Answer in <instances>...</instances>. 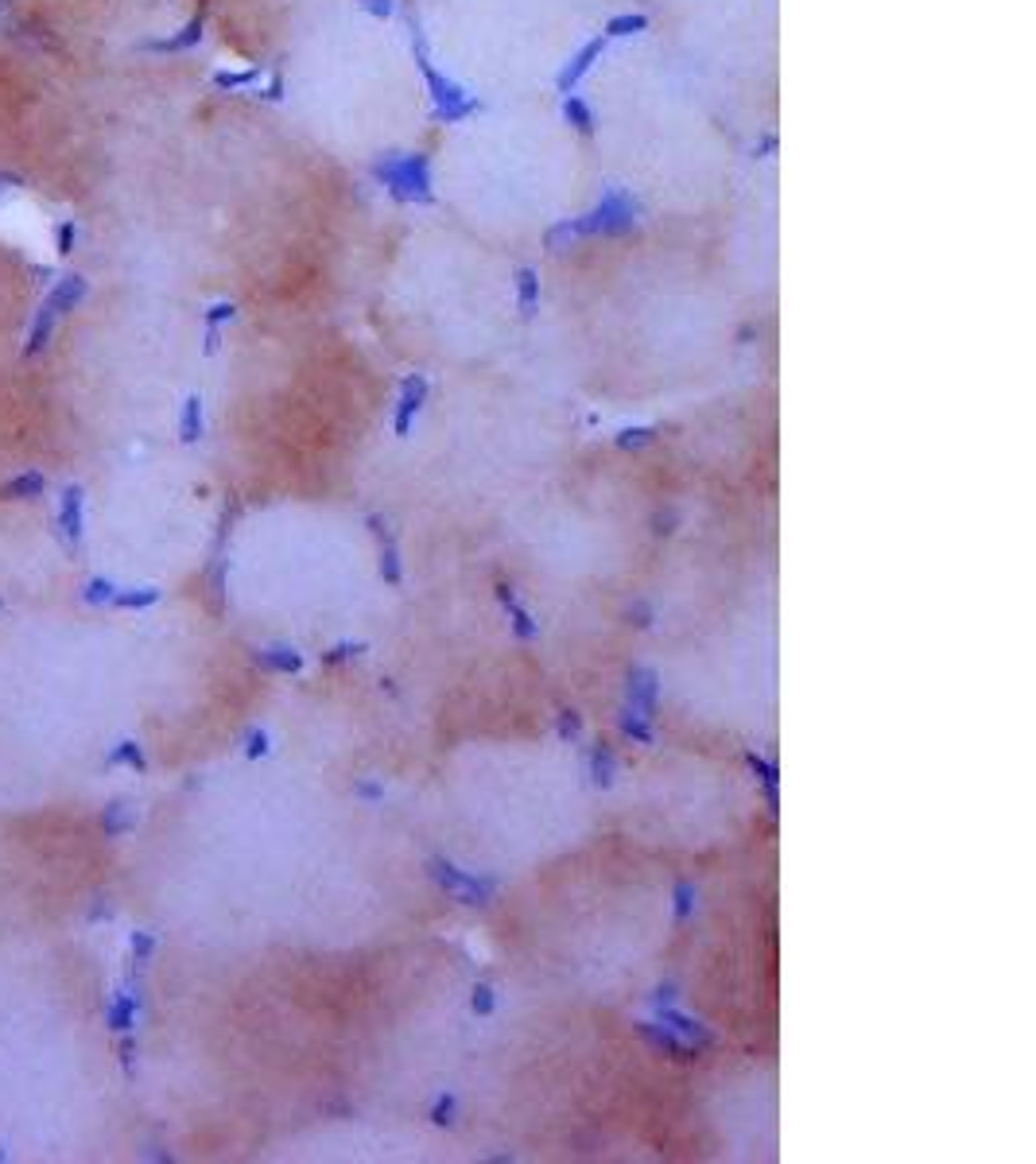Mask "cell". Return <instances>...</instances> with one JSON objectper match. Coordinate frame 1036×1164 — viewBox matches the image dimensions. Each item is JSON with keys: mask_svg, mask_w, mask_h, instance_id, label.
Listing matches in <instances>:
<instances>
[{"mask_svg": "<svg viewBox=\"0 0 1036 1164\" xmlns=\"http://www.w3.org/2000/svg\"><path fill=\"white\" fill-rule=\"evenodd\" d=\"M199 20V0H0L12 36L74 71L186 51Z\"/></svg>", "mask_w": 1036, "mask_h": 1164, "instance_id": "cell-5", "label": "cell"}, {"mask_svg": "<svg viewBox=\"0 0 1036 1164\" xmlns=\"http://www.w3.org/2000/svg\"><path fill=\"white\" fill-rule=\"evenodd\" d=\"M660 1025L675 1028L679 1037H688L691 1044H695V1041H699V1044H706V1041H710V1028H706V1025H699L695 1017L679 1013V1010H672V1006H660Z\"/></svg>", "mask_w": 1036, "mask_h": 1164, "instance_id": "cell-17", "label": "cell"}, {"mask_svg": "<svg viewBox=\"0 0 1036 1164\" xmlns=\"http://www.w3.org/2000/svg\"><path fill=\"white\" fill-rule=\"evenodd\" d=\"M206 435V404L199 393H186L183 404H179V439L190 446Z\"/></svg>", "mask_w": 1036, "mask_h": 1164, "instance_id": "cell-12", "label": "cell"}, {"mask_svg": "<svg viewBox=\"0 0 1036 1164\" xmlns=\"http://www.w3.org/2000/svg\"><path fill=\"white\" fill-rule=\"evenodd\" d=\"M431 873H435V881L450 893V897H459L462 904H490L494 900V881L490 878H474V873H462L455 862H446V858H435L431 862Z\"/></svg>", "mask_w": 1036, "mask_h": 1164, "instance_id": "cell-8", "label": "cell"}, {"mask_svg": "<svg viewBox=\"0 0 1036 1164\" xmlns=\"http://www.w3.org/2000/svg\"><path fill=\"white\" fill-rule=\"evenodd\" d=\"M358 792H362V796H384V792H380V788H377V784H362V788H358Z\"/></svg>", "mask_w": 1036, "mask_h": 1164, "instance_id": "cell-37", "label": "cell"}, {"mask_svg": "<svg viewBox=\"0 0 1036 1164\" xmlns=\"http://www.w3.org/2000/svg\"><path fill=\"white\" fill-rule=\"evenodd\" d=\"M578 730H582V719L575 715V710H563V719H559V737H578Z\"/></svg>", "mask_w": 1036, "mask_h": 1164, "instance_id": "cell-34", "label": "cell"}, {"mask_svg": "<svg viewBox=\"0 0 1036 1164\" xmlns=\"http://www.w3.org/2000/svg\"><path fill=\"white\" fill-rule=\"evenodd\" d=\"M43 493H47V474H40V470H24V474L5 481L8 501H40Z\"/></svg>", "mask_w": 1036, "mask_h": 1164, "instance_id": "cell-15", "label": "cell"}, {"mask_svg": "<svg viewBox=\"0 0 1036 1164\" xmlns=\"http://www.w3.org/2000/svg\"><path fill=\"white\" fill-rule=\"evenodd\" d=\"M280 105L353 171L424 152L431 93L404 24L365 0L311 24L276 62Z\"/></svg>", "mask_w": 1036, "mask_h": 1164, "instance_id": "cell-3", "label": "cell"}, {"mask_svg": "<svg viewBox=\"0 0 1036 1164\" xmlns=\"http://www.w3.org/2000/svg\"><path fill=\"white\" fill-rule=\"evenodd\" d=\"M58 532L67 536V543H74V547L86 536V490L78 481L62 485V493H58Z\"/></svg>", "mask_w": 1036, "mask_h": 1164, "instance_id": "cell-9", "label": "cell"}, {"mask_svg": "<svg viewBox=\"0 0 1036 1164\" xmlns=\"http://www.w3.org/2000/svg\"><path fill=\"white\" fill-rule=\"evenodd\" d=\"M128 947H133V962L144 966V962H152V955H155V935H152V931H133Z\"/></svg>", "mask_w": 1036, "mask_h": 1164, "instance_id": "cell-28", "label": "cell"}, {"mask_svg": "<svg viewBox=\"0 0 1036 1164\" xmlns=\"http://www.w3.org/2000/svg\"><path fill=\"white\" fill-rule=\"evenodd\" d=\"M199 36L241 67H276L311 24L353 0H199Z\"/></svg>", "mask_w": 1036, "mask_h": 1164, "instance_id": "cell-7", "label": "cell"}, {"mask_svg": "<svg viewBox=\"0 0 1036 1164\" xmlns=\"http://www.w3.org/2000/svg\"><path fill=\"white\" fill-rule=\"evenodd\" d=\"M365 649H369L365 640H353V644H349V640H342V644H334V649H331L327 656H322V660H327V664H338V660H349V656H362Z\"/></svg>", "mask_w": 1036, "mask_h": 1164, "instance_id": "cell-31", "label": "cell"}, {"mask_svg": "<svg viewBox=\"0 0 1036 1164\" xmlns=\"http://www.w3.org/2000/svg\"><path fill=\"white\" fill-rule=\"evenodd\" d=\"M750 768L765 781V788H769V800H772V807H776V784H781V768H776L772 761H765V757H757V753H750Z\"/></svg>", "mask_w": 1036, "mask_h": 1164, "instance_id": "cell-25", "label": "cell"}, {"mask_svg": "<svg viewBox=\"0 0 1036 1164\" xmlns=\"http://www.w3.org/2000/svg\"><path fill=\"white\" fill-rule=\"evenodd\" d=\"M419 58L481 102L543 97L587 55L591 0H404Z\"/></svg>", "mask_w": 1036, "mask_h": 1164, "instance_id": "cell-4", "label": "cell"}, {"mask_svg": "<svg viewBox=\"0 0 1036 1164\" xmlns=\"http://www.w3.org/2000/svg\"><path fill=\"white\" fill-rule=\"evenodd\" d=\"M133 768V772H148V757H144V746L140 741H133V737H124V741H117L113 746V753L105 757V768Z\"/></svg>", "mask_w": 1036, "mask_h": 1164, "instance_id": "cell-18", "label": "cell"}, {"mask_svg": "<svg viewBox=\"0 0 1036 1164\" xmlns=\"http://www.w3.org/2000/svg\"><path fill=\"white\" fill-rule=\"evenodd\" d=\"M494 1006H497V997H494V986L478 982V986H474V994H470V1010H474L478 1017H490V1013H494Z\"/></svg>", "mask_w": 1036, "mask_h": 1164, "instance_id": "cell-30", "label": "cell"}, {"mask_svg": "<svg viewBox=\"0 0 1036 1164\" xmlns=\"http://www.w3.org/2000/svg\"><path fill=\"white\" fill-rule=\"evenodd\" d=\"M117 590H121V587H117L113 578H102V574H97V578H86L82 602H86V606H113V594H117Z\"/></svg>", "mask_w": 1036, "mask_h": 1164, "instance_id": "cell-22", "label": "cell"}, {"mask_svg": "<svg viewBox=\"0 0 1036 1164\" xmlns=\"http://www.w3.org/2000/svg\"><path fill=\"white\" fill-rule=\"evenodd\" d=\"M159 598V587H133V590H117L113 594V606L117 609H148V606H155Z\"/></svg>", "mask_w": 1036, "mask_h": 1164, "instance_id": "cell-21", "label": "cell"}, {"mask_svg": "<svg viewBox=\"0 0 1036 1164\" xmlns=\"http://www.w3.org/2000/svg\"><path fill=\"white\" fill-rule=\"evenodd\" d=\"M672 997H675V986H672V982H668V986H660V990H656V1001H672Z\"/></svg>", "mask_w": 1036, "mask_h": 1164, "instance_id": "cell-36", "label": "cell"}, {"mask_svg": "<svg viewBox=\"0 0 1036 1164\" xmlns=\"http://www.w3.org/2000/svg\"><path fill=\"white\" fill-rule=\"evenodd\" d=\"M695 904H699V889H695L691 881H684V885L675 889V920H679V924H684V920H691Z\"/></svg>", "mask_w": 1036, "mask_h": 1164, "instance_id": "cell-26", "label": "cell"}, {"mask_svg": "<svg viewBox=\"0 0 1036 1164\" xmlns=\"http://www.w3.org/2000/svg\"><path fill=\"white\" fill-rule=\"evenodd\" d=\"M497 598H501V606H505V613H509V622H512V633L521 637V640H536L540 637V625L532 622V613L516 602V594H512V587H497Z\"/></svg>", "mask_w": 1036, "mask_h": 1164, "instance_id": "cell-14", "label": "cell"}, {"mask_svg": "<svg viewBox=\"0 0 1036 1164\" xmlns=\"http://www.w3.org/2000/svg\"><path fill=\"white\" fill-rule=\"evenodd\" d=\"M137 819H133V807H128L124 800H113L109 807H105V816H102V831H105V838H121L128 827H133Z\"/></svg>", "mask_w": 1036, "mask_h": 1164, "instance_id": "cell-20", "label": "cell"}, {"mask_svg": "<svg viewBox=\"0 0 1036 1164\" xmlns=\"http://www.w3.org/2000/svg\"><path fill=\"white\" fill-rule=\"evenodd\" d=\"M629 710H637L640 719H656L660 710V675L649 668H633L629 671Z\"/></svg>", "mask_w": 1036, "mask_h": 1164, "instance_id": "cell-10", "label": "cell"}, {"mask_svg": "<svg viewBox=\"0 0 1036 1164\" xmlns=\"http://www.w3.org/2000/svg\"><path fill=\"white\" fill-rule=\"evenodd\" d=\"M137 1017H140V994L133 986H121L113 997H109V1010H105V1025L117 1032H133L137 1028Z\"/></svg>", "mask_w": 1036, "mask_h": 1164, "instance_id": "cell-11", "label": "cell"}, {"mask_svg": "<svg viewBox=\"0 0 1036 1164\" xmlns=\"http://www.w3.org/2000/svg\"><path fill=\"white\" fill-rule=\"evenodd\" d=\"M117 1059H121L124 1072H133V1067H137V1041H133V1032H121V1041H117Z\"/></svg>", "mask_w": 1036, "mask_h": 1164, "instance_id": "cell-33", "label": "cell"}, {"mask_svg": "<svg viewBox=\"0 0 1036 1164\" xmlns=\"http://www.w3.org/2000/svg\"><path fill=\"white\" fill-rule=\"evenodd\" d=\"M587 140L602 179L653 214H737L753 175L757 82L660 31L594 58Z\"/></svg>", "mask_w": 1036, "mask_h": 1164, "instance_id": "cell-1", "label": "cell"}, {"mask_svg": "<svg viewBox=\"0 0 1036 1164\" xmlns=\"http://www.w3.org/2000/svg\"><path fill=\"white\" fill-rule=\"evenodd\" d=\"M455 1118H459V1098L455 1094H439L435 1107H431V1122L435 1125H455Z\"/></svg>", "mask_w": 1036, "mask_h": 1164, "instance_id": "cell-27", "label": "cell"}, {"mask_svg": "<svg viewBox=\"0 0 1036 1164\" xmlns=\"http://www.w3.org/2000/svg\"><path fill=\"white\" fill-rule=\"evenodd\" d=\"M653 439H656V428H629V431L618 435V446H625V450L629 446H649Z\"/></svg>", "mask_w": 1036, "mask_h": 1164, "instance_id": "cell-32", "label": "cell"}, {"mask_svg": "<svg viewBox=\"0 0 1036 1164\" xmlns=\"http://www.w3.org/2000/svg\"><path fill=\"white\" fill-rule=\"evenodd\" d=\"M629 618H637V625H653V609L644 606V602H637V606L629 609Z\"/></svg>", "mask_w": 1036, "mask_h": 1164, "instance_id": "cell-35", "label": "cell"}, {"mask_svg": "<svg viewBox=\"0 0 1036 1164\" xmlns=\"http://www.w3.org/2000/svg\"><path fill=\"white\" fill-rule=\"evenodd\" d=\"M622 734H625V737H633V741H640V746H653V741H656L653 722H649V719H640L637 710H629V706H625V715H622Z\"/></svg>", "mask_w": 1036, "mask_h": 1164, "instance_id": "cell-23", "label": "cell"}, {"mask_svg": "<svg viewBox=\"0 0 1036 1164\" xmlns=\"http://www.w3.org/2000/svg\"><path fill=\"white\" fill-rule=\"evenodd\" d=\"M256 660L272 671H283V675H299L303 671V656L299 649H291V644H268V649H256Z\"/></svg>", "mask_w": 1036, "mask_h": 1164, "instance_id": "cell-16", "label": "cell"}, {"mask_svg": "<svg viewBox=\"0 0 1036 1164\" xmlns=\"http://www.w3.org/2000/svg\"><path fill=\"white\" fill-rule=\"evenodd\" d=\"M424 155L435 210L509 245L552 249L582 225L606 183L587 128L543 97L485 102L431 133Z\"/></svg>", "mask_w": 1036, "mask_h": 1164, "instance_id": "cell-2", "label": "cell"}, {"mask_svg": "<svg viewBox=\"0 0 1036 1164\" xmlns=\"http://www.w3.org/2000/svg\"><path fill=\"white\" fill-rule=\"evenodd\" d=\"M0 1160H8V1149H5V1145H0Z\"/></svg>", "mask_w": 1036, "mask_h": 1164, "instance_id": "cell-38", "label": "cell"}, {"mask_svg": "<svg viewBox=\"0 0 1036 1164\" xmlns=\"http://www.w3.org/2000/svg\"><path fill=\"white\" fill-rule=\"evenodd\" d=\"M380 578L388 582V587H400L404 582V567H400V552H397L393 532L380 536Z\"/></svg>", "mask_w": 1036, "mask_h": 1164, "instance_id": "cell-19", "label": "cell"}, {"mask_svg": "<svg viewBox=\"0 0 1036 1164\" xmlns=\"http://www.w3.org/2000/svg\"><path fill=\"white\" fill-rule=\"evenodd\" d=\"M637 1028H640V1037L649 1041V1044H656V1048H664V1052H672V1056H684V1059H688V1056H695V1052H699L688 1037H679V1032H675V1028H668V1025L660 1028V1025H653V1021H640Z\"/></svg>", "mask_w": 1036, "mask_h": 1164, "instance_id": "cell-13", "label": "cell"}, {"mask_svg": "<svg viewBox=\"0 0 1036 1164\" xmlns=\"http://www.w3.org/2000/svg\"><path fill=\"white\" fill-rule=\"evenodd\" d=\"M591 8L637 12L653 20L649 31L672 36L737 74L757 78V71L737 62V55L746 51L750 58H757V40L769 36V31H757L761 8H769V0H591Z\"/></svg>", "mask_w": 1036, "mask_h": 1164, "instance_id": "cell-6", "label": "cell"}, {"mask_svg": "<svg viewBox=\"0 0 1036 1164\" xmlns=\"http://www.w3.org/2000/svg\"><path fill=\"white\" fill-rule=\"evenodd\" d=\"M268 750H272L268 730H249V734H245V757H249V761L268 757Z\"/></svg>", "mask_w": 1036, "mask_h": 1164, "instance_id": "cell-29", "label": "cell"}, {"mask_svg": "<svg viewBox=\"0 0 1036 1164\" xmlns=\"http://www.w3.org/2000/svg\"><path fill=\"white\" fill-rule=\"evenodd\" d=\"M591 776H594L598 788H609V784H613V750H609V746H598V750L591 753Z\"/></svg>", "mask_w": 1036, "mask_h": 1164, "instance_id": "cell-24", "label": "cell"}]
</instances>
